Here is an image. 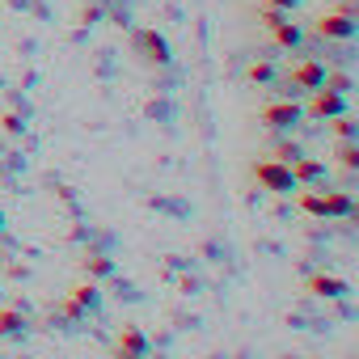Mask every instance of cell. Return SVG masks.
I'll return each instance as SVG.
<instances>
[{
    "label": "cell",
    "mask_w": 359,
    "mask_h": 359,
    "mask_svg": "<svg viewBox=\"0 0 359 359\" xmlns=\"http://www.w3.org/2000/svg\"><path fill=\"white\" fill-rule=\"evenodd\" d=\"M0 131L5 135H26V118L18 110H0Z\"/></svg>",
    "instance_id": "cell-20"
},
{
    "label": "cell",
    "mask_w": 359,
    "mask_h": 359,
    "mask_svg": "<svg viewBox=\"0 0 359 359\" xmlns=\"http://www.w3.org/2000/svg\"><path fill=\"white\" fill-rule=\"evenodd\" d=\"M334 156H338L342 177L351 182V177H355V165H359V148H355V140H334Z\"/></svg>",
    "instance_id": "cell-14"
},
{
    "label": "cell",
    "mask_w": 359,
    "mask_h": 359,
    "mask_svg": "<svg viewBox=\"0 0 359 359\" xmlns=\"http://www.w3.org/2000/svg\"><path fill=\"white\" fill-rule=\"evenodd\" d=\"M325 72H330V68H325L321 60L300 55V60L292 64V76H287V81H292L296 89H309V93H313V89H321V85H325Z\"/></svg>",
    "instance_id": "cell-7"
},
{
    "label": "cell",
    "mask_w": 359,
    "mask_h": 359,
    "mask_svg": "<svg viewBox=\"0 0 359 359\" xmlns=\"http://www.w3.org/2000/svg\"><path fill=\"white\" fill-rule=\"evenodd\" d=\"M81 271H85L89 279H110V275H114V262H110L102 250H89V254L81 258Z\"/></svg>",
    "instance_id": "cell-15"
},
{
    "label": "cell",
    "mask_w": 359,
    "mask_h": 359,
    "mask_svg": "<svg viewBox=\"0 0 359 359\" xmlns=\"http://www.w3.org/2000/svg\"><path fill=\"white\" fill-rule=\"evenodd\" d=\"M338 13H342V18H355L359 5H355V0H338Z\"/></svg>",
    "instance_id": "cell-25"
},
{
    "label": "cell",
    "mask_w": 359,
    "mask_h": 359,
    "mask_svg": "<svg viewBox=\"0 0 359 359\" xmlns=\"http://www.w3.org/2000/svg\"><path fill=\"white\" fill-rule=\"evenodd\" d=\"M262 5H266V9H279V13H292V9L304 5V0H262Z\"/></svg>",
    "instance_id": "cell-23"
},
{
    "label": "cell",
    "mask_w": 359,
    "mask_h": 359,
    "mask_svg": "<svg viewBox=\"0 0 359 359\" xmlns=\"http://www.w3.org/2000/svg\"><path fill=\"white\" fill-rule=\"evenodd\" d=\"M304 292H309V296H321V300H342V296L351 292V283H346L342 275H325V271H313V275L304 279Z\"/></svg>",
    "instance_id": "cell-8"
},
{
    "label": "cell",
    "mask_w": 359,
    "mask_h": 359,
    "mask_svg": "<svg viewBox=\"0 0 359 359\" xmlns=\"http://www.w3.org/2000/svg\"><path fill=\"white\" fill-rule=\"evenodd\" d=\"M0 229H5V208H0Z\"/></svg>",
    "instance_id": "cell-26"
},
{
    "label": "cell",
    "mask_w": 359,
    "mask_h": 359,
    "mask_svg": "<svg viewBox=\"0 0 359 359\" xmlns=\"http://www.w3.org/2000/svg\"><path fill=\"white\" fill-rule=\"evenodd\" d=\"M81 22H85V26H93V22H102V9H97V5H89V9L81 13Z\"/></svg>",
    "instance_id": "cell-24"
},
{
    "label": "cell",
    "mask_w": 359,
    "mask_h": 359,
    "mask_svg": "<svg viewBox=\"0 0 359 359\" xmlns=\"http://www.w3.org/2000/svg\"><path fill=\"white\" fill-rule=\"evenodd\" d=\"M292 177H296V187H313V182H321V177H325V165L317 161V156H296L292 161Z\"/></svg>",
    "instance_id": "cell-10"
},
{
    "label": "cell",
    "mask_w": 359,
    "mask_h": 359,
    "mask_svg": "<svg viewBox=\"0 0 359 359\" xmlns=\"http://www.w3.org/2000/svg\"><path fill=\"white\" fill-rule=\"evenodd\" d=\"M313 34H317V39H330V43H351V39H355V18H342L338 9H334V13H321V18L313 22Z\"/></svg>",
    "instance_id": "cell-6"
},
{
    "label": "cell",
    "mask_w": 359,
    "mask_h": 359,
    "mask_svg": "<svg viewBox=\"0 0 359 359\" xmlns=\"http://www.w3.org/2000/svg\"><path fill=\"white\" fill-rule=\"evenodd\" d=\"M60 309H64V321H81V317H85V309H81L72 296H64V304H60Z\"/></svg>",
    "instance_id": "cell-22"
},
{
    "label": "cell",
    "mask_w": 359,
    "mask_h": 359,
    "mask_svg": "<svg viewBox=\"0 0 359 359\" xmlns=\"http://www.w3.org/2000/svg\"><path fill=\"white\" fill-rule=\"evenodd\" d=\"M275 81H279L275 60H254V64L245 68V85H250V89H266V85H275Z\"/></svg>",
    "instance_id": "cell-12"
},
{
    "label": "cell",
    "mask_w": 359,
    "mask_h": 359,
    "mask_svg": "<svg viewBox=\"0 0 359 359\" xmlns=\"http://www.w3.org/2000/svg\"><path fill=\"white\" fill-rule=\"evenodd\" d=\"M114 355H118V359H140V355H148L144 330H140V325H123V330H118V342H114Z\"/></svg>",
    "instance_id": "cell-9"
},
{
    "label": "cell",
    "mask_w": 359,
    "mask_h": 359,
    "mask_svg": "<svg viewBox=\"0 0 359 359\" xmlns=\"http://www.w3.org/2000/svg\"><path fill=\"white\" fill-rule=\"evenodd\" d=\"M330 123V131H334V140H355V114H334V118H325Z\"/></svg>",
    "instance_id": "cell-18"
},
{
    "label": "cell",
    "mask_w": 359,
    "mask_h": 359,
    "mask_svg": "<svg viewBox=\"0 0 359 359\" xmlns=\"http://www.w3.org/2000/svg\"><path fill=\"white\" fill-rule=\"evenodd\" d=\"M300 106H304V118H334V114H342V110H346V93L313 89V93H309V102H300Z\"/></svg>",
    "instance_id": "cell-5"
},
{
    "label": "cell",
    "mask_w": 359,
    "mask_h": 359,
    "mask_svg": "<svg viewBox=\"0 0 359 359\" xmlns=\"http://www.w3.org/2000/svg\"><path fill=\"white\" fill-rule=\"evenodd\" d=\"M68 296L85 309V313H97V304H102V292H97V283H72L68 287Z\"/></svg>",
    "instance_id": "cell-17"
},
{
    "label": "cell",
    "mask_w": 359,
    "mask_h": 359,
    "mask_svg": "<svg viewBox=\"0 0 359 359\" xmlns=\"http://www.w3.org/2000/svg\"><path fill=\"white\" fill-rule=\"evenodd\" d=\"M292 199H296V208L304 212V216H317V220H330V208H325V195H317V191H292Z\"/></svg>",
    "instance_id": "cell-13"
},
{
    "label": "cell",
    "mask_w": 359,
    "mask_h": 359,
    "mask_svg": "<svg viewBox=\"0 0 359 359\" xmlns=\"http://www.w3.org/2000/svg\"><path fill=\"white\" fill-rule=\"evenodd\" d=\"M321 89H334V93H351L355 89V76L351 72H325V85Z\"/></svg>",
    "instance_id": "cell-21"
},
{
    "label": "cell",
    "mask_w": 359,
    "mask_h": 359,
    "mask_svg": "<svg viewBox=\"0 0 359 359\" xmlns=\"http://www.w3.org/2000/svg\"><path fill=\"white\" fill-rule=\"evenodd\" d=\"M131 47L140 51V60L144 64H152V68H169L173 64V51H169V43H165V34L161 30H131Z\"/></svg>",
    "instance_id": "cell-4"
},
{
    "label": "cell",
    "mask_w": 359,
    "mask_h": 359,
    "mask_svg": "<svg viewBox=\"0 0 359 359\" xmlns=\"http://www.w3.org/2000/svg\"><path fill=\"white\" fill-rule=\"evenodd\" d=\"M258 123L271 127V131H287L296 123H304V106L296 97H271L262 110H258Z\"/></svg>",
    "instance_id": "cell-3"
},
{
    "label": "cell",
    "mask_w": 359,
    "mask_h": 359,
    "mask_svg": "<svg viewBox=\"0 0 359 359\" xmlns=\"http://www.w3.org/2000/svg\"><path fill=\"white\" fill-rule=\"evenodd\" d=\"M325 208H330V220H351V216H355L351 191H330V195H325Z\"/></svg>",
    "instance_id": "cell-16"
},
{
    "label": "cell",
    "mask_w": 359,
    "mask_h": 359,
    "mask_svg": "<svg viewBox=\"0 0 359 359\" xmlns=\"http://www.w3.org/2000/svg\"><path fill=\"white\" fill-rule=\"evenodd\" d=\"M300 152H304V148H300V144H292V140H275V144H271V152H266V156H275V161H287V165H292V161H296V156H300Z\"/></svg>",
    "instance_id": "cell-19"
},
{
    "label": "cell",
    "mask_w": 359,
    "mask_h": 359,
    "mask_svg": "<svg viewBox=\"0 0 359 359\" xmlns=\"http://www.w3.org/2000/svg\"><path fill=\"white\" fill-rule=\"evenodd\" d=\"M250 177H254L262 191H271V195H292V191H296L292 165H287V161H275V156H266V152L250 161Z\"/></svg>",
    "instance_id": "cell-1"
},
{
    "label": "cell",
    "mask_w": 359,
    "mask_h": 359,
    "mask_svg": "<svg viewBox=\"0 0 359 359\" xmlns=\"http://www.w3.org/2000/svg\"><path fill=\"white\" fill-rule=\"evenodd\" d=\"M258 26L266 30L271 47H279V51H300V43H304V30L296 22H287L279 9H262L258 13Z\"/></svg>",
    "instance_id": "cell-2"
},
{
    "label": "cell",
    "mask_w": 359,
    "mask_h": 359,
    "mask_svg": "<svg viewBox=\"0 0 359 359\" xmlns=\"http://www.w3.org/2000/svg\"><path fill=\"white\" fill-rule=\"evenodd\" d=\"M22 334H30V317L13 304L9 309L0 304V338H22Z\"/></svg>",
    "instance_id": "cell-11"
}]
</instances>
